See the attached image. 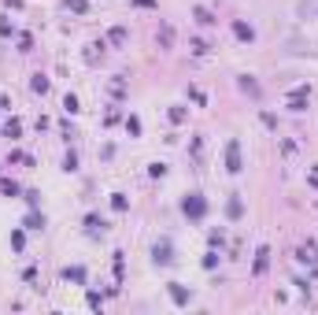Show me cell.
Instances as JSON below:
<instances>
[{"label":"cell","mask_w":318,"mask_h":315,"mask_svg":"<svg viewBox=\"0 0 318 315\" xmlns=\"http://www.w3.org/2000/svg\"><path fill=\"white\" fill-rule=\"evenodd\" d=\"M63 171H78V156H74V152H67V160H63Z\"/></svg>","instance_id":"603a6c76"},{"label":"cell","mask_w":318,"mask_h":315,"mask_svg":"<svg viewBox=\"0 0 318 315\" xmlns=\"http://www.w3.org/2000/svg\"><path fill=\"white\" fill-rule=\"evenodd\" d=\"M126 37H129L126 26H111V30H108V41H111V45H126Z\"/></svg>","instance_id":"4fadbf2b"},{"label":"cell","mask_w":318,"mask_h":315,"mask_svg":"<svg viewBox=\"0 0 318 315\" xmlns=\"http://www.w3.org/2000/svg\"><path fill=\"white\" fill-rule=\"evenodd\" d=\"M126 130H129V134H133V137L141 134V119H137V115H129V119H126Z\"/></svg>","instance_id":"ffe728a7"},{"label":"cell","mask_w":318,"mask_h":315,"mask_svg":"<svg viewBox=\"0 0 318 315\" xmlns=\"http://www.w3.org/2000/svg\"><path fill=\"white\" fill-rule=\"evenodd\" d=\"M0 189H4L8 196H19V185H15V182H11V178H4V182H0Z\"/></svg>","instance_id":"44dd1931"},{"label":"cell","mask_w":318,"mask_h":315,"mask_svg":"<svg viewBox=\"0 0 318 315\" xmlns=\"http://www.w3.org/2000/svg\"><path fill=\"white\" fill-rule=\"evenodd\" d=\"M296 260H300V263H311V271L318 274V245H314V241H303L300 249H296Z\"/></svg>","instance_id":"277c9868"},{"label":"cell","mask_w":318,"mask_h":315,"mask_svg":"<svg viewBox=\"0 0 318 315\" xmlns=\"http://www.w3.org/2000/svg\"><path fill=\"white\" fill-rule=\"evenodd\" d=\"M241 167H244V163H241V141L233 137V141H226V171L241 174Z\"/></svg>","instance_id":"7a4b0ae2"},{"label":"cell","mask_w":318,"mask_h":315,"mask_svg":"<svg viewBox=\"0 0 318 315\" xmlns=\"http://www.w3.org/2000/svg\"><path fill=\"white\" fill-rule=\"evenodd\" d=\"M241 89H244V93H252V97H259V86L252 82V74H244V78H241Z\"/></svg>","instance_id":"9a60e30c"},{"label":"cell","mask_w":318,"mask_h":315,"mask_svg":"<svg viewBox=\"0 0 318 315\" xmlns=\"http://www.w3.org/2000/svg\"><path fill=\"white\" fill-rule=\"evenodd\" d=\"M170 300H174V304H189V289L178 286V282H170Z\"/></svg>","instance_id":"ba28073f"},{"label":"cell","mask_w":318,"mask_h":315,"mask_svg":"<svg viewBox=\"0 0 318 315\" xmlns=\"http://www.w3.org/2000/svg\"><path fill=\"white\" fill-rule=\"evenodd\" d=\"M4 134H8V137H19V134H22V123H19V119H11V123L4 126Z\"/></svg>","instance_id":"e0dca14e"},{"label":"cell","mask_w":318,"mask_h":315,"mask_svg":"<svg viewBox=\"0 0 318 315\" xmlns=\"http://www.w3.org/2000/svg\"><path fill=\"white\" fill-rule=\"evenodd\" d=\"M63 8L74 15H89V0H63Z\"/></svg>","instance_id":"8fae6325"},{"label":"cell","mask_w":318,"mask_h":315,"mask_svg":"<svg viewBox=\"0 0 318 315\" xmlns=\"http://www.w3.org/2000/svg\"><path fill=\"white\" fill-rule=\"evenodd\" d=\"M292 286H296L300 293H311V282H307V278H296V282H292Z\"/></svg>","instance_id":"4316f807"},{"label":"cell","mask_w":318,"mask_h":315,"mask_svg":"<svg viewBox=\"0 0 318 315\" xmlns=\"http://www.w3.org/2000/svg\"><path fill=\"white\" fill-rule=\"evenodd\" d=\"M181 208H185V215H189V219H204V212H207V201H204L200 193H189Z\"/></svg>","instance_id":"3957f363"},{"label":"cell","mask_w":318,"mask_h":315,"mask_svg":"<svg viewBox=\"0 0 318 315\" xmlns=\"http://www.w3.org/2000/svg\"><path fill=\"white\" fill-rule=\"evenodd\" d=\"M152 260H156V263H170V260H174V256H170V241L152 245Z\"/></svg>","instance_id":"5b68a950"},{"label":"cell","mask_w":318,"mask_h":315,"mask_svg":"<svg viewBox=\"0 0 318 315\" xmlns=\"http://www.w3.org/2000/svg\"><path fill=\"white\" fill-rule=\"evenodd\" d=\"M266 267H270V249H266V245H263V249H259V252H255V263H252V274H263V271H266Z\"/></svg>","instance_id":"8992f818"},{"label":"cell","mask_w":318,"mask_h":315,"mask_svg":"<svg viewBox=\"0 0 318 315\" xmlns=\"http://www.w3.org/2000/svg\"><path fill=\"white\" fill-rule=\"evenodd\" d=\"M63 278H67V282H85V267H63Z\"/></svg>","instance_id":"30bf717a"},{"label":"cell","mask_w":318,"mask_h":315,"mask_svg":"<svg viewBox=\"0 0 318 315\" xmlns=\"http://www.w3.org/2000/svg\"><path fill=\"white\" fill-rule=\"evenodd\" d=\"M111 208H115V212H126V196L122 193H111Z\"/></svg>","instance_id":"d6986e66"},{"label":"cell","mask_w":318,"mask_h":315,"mask_svg":"<svg viewBox=\"0 0 318 315\" xmlns=\"http://www.w3.org/2000/svg\"><path fill=\"white\" fill-rule=\"evenodd\" d=\"M193 15H196L200 26H215V22H218V19H215V11H207V8H196Z\"/></svg>","instance_id":"9c48e42d"},{"label":"cell","mask_w":318,"mask_h":315,"mask_svg":"<svg viewBox=\"0 0 318 315\" xmlns=\"http://www.w3.org/2000/svg\"><path fill=\"white\" fill-rule=\"evenodd\" d=\"M226 215H230V219H241V215H244V204H241V196H230V204H226Z\"/></svg>","instance_id":"7c38bea8"},{"label":"cell","mask_w":318,"mask_h":315,"mask_svg":"<svg viewBox=\"0 0 318 315\" xmlns=\"http://www.w3.org/2000/svg\"><path fill=\"white\" fill-rule=\"evenodd\" d=\"M63 108H67L70 115H74V111H78V97H74V93H67V97H63Z\"/></svg>","instance_id":"ac0fdd59"},{"label":"cell","mask_w":318,"mask_h":315,"mask_svg":"<svg viewBox=\"0 0 318 315\" xmlns=\"http://www.w3.org/2000/svg\"><path fill=\"white\" fill-rule=\"evenodd\" d=\"M233 33H237V41H255V30L248 26V22H241V19L233 22Z\"/></svg>","instance_id":"52a82bcc"},{"label":"cell","mask_w":318,"mask_h":315,"mask_svg":"<svg viewBox=\"0 0 318 315\" xmlns=\"http://www.w3.org/2000/svg\"><path fill=\"white\" fill-rule=\"evenodd\" d=\"M167 115H170V123H185V108H181V104H174Z\"/></svg>","instance_id":"2e32d148"},{"label":"cell","mask_w":318,"mask_h":315,"mask_svg":"<svg viewBox=\"0 0 318 315\" xmlns=\"http://www.w3.org/2000/svg\"><path fill=\"white\" fill-rule=\"evenodd\" d=\"M148 171H152V178H163V174H167V167H163V163H152Z\"/></svg>","instance_id":"484cf974"},{"label":"cell","mask_w":318,"mask_h":315,"mask_svg":"<svg viewBox=\"0 0 318 315\" xmlns=\"http://www.w3.org/2000/svg\"><path fill=\"white\" fill-rule=\"evenodd\" d=\"M85 226H89V230H104V219H97V215H89V219H85Z\"/></svg>","instance_id":"d4e9b609"},{"label":"cell","mask_w":318,"mask_h":315,"mask_svg":"<svg viewBox=\"0 0 318 315\" xmlns=\"http://www.w3.org/2000/svg\"><path fill=\"white\" fill-rule=\"evenodd\" d=\"M307 100H311V86H296V89L285 93V104H289L292 111H303V108H307Z\"/></svg>","instance_id":"6da1fadb"},{"label":"cell","mask_w":318,"mask_h":315,"mask_svg":"<svg viewBox=\"0 0 318 315\" xmlns=\"http://www.w3.org/2000/svg\"><path fill=\"white\" fill-rule=\"evenodd\" d=\"M30 89H33V93H49V78H44V74H33Z\"/></svg>","instance_id":"5bb4252c"},{"label":"cell","mask_w":318,"mask_h":315,"mask_svg":"<svg viewBox=\"0 0 318 315\" xmlns=\"http://www.w3.org/2000/svg\"><path fill=\"white\" fill-rule=\"evenodd\" d=\"M307 185H311V189H318V163H314V167H307Z\"/></svg>","instance_id":"7402d4cb"},{"label":"cell","mask_w":318,"mask_h":315,"mask_svg":"<svg viewBox=\"0 0 318 315\" xmlns=\"http://www.w3.org/2000/svg\"><path fill=\"white\" fill-rule=\"evenodd\" d=\"M26 226H30V230H41V226H44V215H30Z\"/></svg>","instance_id":"cb8c5ba5"}]
</instances>
